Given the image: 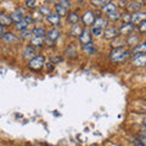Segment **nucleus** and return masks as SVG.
Returning a JSON list of instances; mask_svg holds the SVG:
<instances>
[{
	"instance_id": "obj_1",
	"label": "nucleus",
	"mask_w": 146,
	"mask_h": 146,
	"mask_svg": "<svg viewBox=\"0 0 146 146\" xmlns=\"http://www.w3.org/2000/svg\"><path fill=\"white\" fill-rule=\"evenodd\" d=\"M130 55H131V51H129V50H125L123 48H117L111 51L110 57H111V60L113 62H124L130 57Z\"/></svg>"
},
{
	"instance_id": "obj_2",
	"label": "nucleus",
	"mask_w": 146,
	"mask_h": 146,
	"mask_svg": "<svg viewBox=\"0 0 146 146\" xmlns=\"http://www.w3.org/2000/svg\"><path fill=\"white\" fill-rule=\"evenodd\" d=\"M45 65V58L43 55H36L35 57H33L32 60H29V63H28V67L31 70H34V71H38L40 70L43 66Z\"/></svg>"
},
{
	"instance_id": "obj_3",
	"label": "nucleus",
	"mask_w": 146,
	"mask_h": 146,
	"mask_svg": "<svg viewBox=\"0 0 146 146\" xmlns=\"http://www.w3.org/2000/svg\"><path fill=\"white\" fill-rule=\"evenodd\" d=\"M131 63L136 67H141V66H146V54H139L131 58Z\"/></svg>"
},
{
	"instance_id": "obj_4",
	"label": "nucleus",
	"mask_w": 146,
	"mask_h": 146,
	"mask_svg": "<svg viewBox=\"0 0 146 146\" xmlns=\"http://www.w3.org/2000/svg\"><path fill=\"white\" fill-rule=\"evenodd\" d=\"M48 35V38H46V43H54V42H56V40L60 38V31H58L57 28H52V29H50L49 31V33L46 34Z\"/></svg>"
},
{
	"instance_id": "obj_5",
	"label": "nucleus",
	"mask_w": 146,
	"mask_h": 146,
	"mask_svg": "<svg viewBox=\"0 0 146 146\" xmlns=\"http://www.w3.org/2000/svg\"><path fill=\"white\" fill-rule=\"evenodd\" d=\"M144 21H146V12H134L133 15H131V22L133 23H143Z\"/></svg>"
},
{
	"instance_id": "obj_6",
	"label": "nucleus",
	"mask_w": 146,
	"mask_h": 146,
	"mask_svg": "<svg viewBox=\"0 0 146 146\" xmlns=\"http://www.w3.org/2000/svg\"><path fill=\"white\" fill-rule=\"evenodd\" d=\"M133 31H134V25L131 23V22H129V23H123L121 26V28L118 29V32L123 35H129Z\"/></svg>"
},
{
	"instance_id": "obj_7",
	"label": "nucleus",
	"mask_w": 146,
	"mask_h": 146,
	"mask_svg": "<svg viewBox=\"0 0 146 146\" xmlns=\"http://www.w3.org/2000/svg\"><path fill=\"white\" fill-rule=\"evenodd\" d=\"M46 21L50 25H52L54 27H57L61 25V17L56 15V13H50V15L46 17Z\"/></svg>"
},
{
	"instance_id": "obj_8",
	"label": "nucleus",
	"mask_w": 146,
	"mask_h": 146,
	"mask_svg": "<svg viewBox=\"0 0 146 146\" xmlns=\"http://www.w3.org/2000/svg\"><path fill=\"white\" fill-rule=\"evenodd\" d=\"M94 21H95L94 12L93 11H85L84 15H83V22H84V25L90 26V25L94 23Z\"/></svg>"
},
{
	"instance_id": "obj_9",
	"label": "nucleus",
	"mask_w": 146,
	"mask_h": 146,
	"mask_svg": "<svg viewBox=\"0 0 146 146\" xmlns=\"http://www.w3.org/2000/svg\"><path fill=\"white\" fill-rule=\"evenodd\" d=\"M3 39H4V42H6L9 44H15V43H17L18 40H20V36H17L16 34L11 33V32H9V33L4 34Z\"/></svg>"
},
{
	"instance_id": "obj_10",
	"label": "nucleus",
	"mask_w": 146,
	"mask_h": 146,
	"mask_svg": "<svg viewBox=\"0 0 146 146\" xmlns=\"http://www.w3.org/2000/svg\"><path fill=\"white\" fill-rule=\"evenodd\" d=\"M79 40H80V43L85 45V44H88L91 42V34H90V32L88 29H85L82 32V34L79 35Z\"/></svg>"
},
{
	"instance_id": "obj_11",
	"label": "nucleus",
	"mask_w": 146,
	"mask_h": 146,
	"mask_svg": "<svg viewBox=\"0 0 146 146\" xmlns=\"http://www.w3.org/2000/svg\"><path fill=\"white\" fill-rule=\"evenodd\" d=\"M105 38L106 39H111V38H115L117 36L118 34V29L115 28V27H107L106 29H105Z\"/></svg>"
},
{
	"instance_id": "obj_12",
	"label": "nucleus",
	"mask_w": 146,
	"mask_h": 146,
	"mask_svg": "<svg viewBox=\"0 0 146 146\" xmlns=\"http://www.w3.org/2000/svg\"><path fill=\"white\" fill-rule=\"evenodd\" d=\"M94 27L96 28H100V29H104V28H107V20L104 17H98L95 18L94 21Z\"/></svg>"
},
{
	"instance_id": "obj_13",
	"label": "nucleus",
	"mask_w": 146,
	"mask_h": 146,
	"mask_svg": "<svg viewBox=\"0 0 146 146\" xmlns=\"http://www.w3.org/2000/svg\"><path fill=\"white\" fill-rule=\"evenodd\" d=\"M36 50L33 48V46H31V45H28V46H26L25 49V57L27 58V60H32L33 57L36 56Z\"/></svg>"
},
{
	"instance_id": "obj_14",
	"label": "nucleus",
	"mask_w": 146,
	"mask_h": 146,
	"mask_svg": "<svg viewBox=\"0 0 146 146\" xmlns=\"http://www.w3.org/2000/svg\"><path fill=\"white\" fill-rule=\"evenodd\" d=\"M0 25L4 26V27H7V26L12 25L11 17L9 15H6V13H0Z\"/></svg>"
},
{
	"instance_id": "obj_15",
	"label": "nucleus",
	"mask_w": 146,
	"mask_h": 146,
	"mask_svg": "<svg viewBox=\"0 0 146 146\" xmlns=\"http://www.w3.org/2000/svg\"><path fill=\"white\" fill-rule=\"evenodd\" d=\"M102 11H104V12H106V13L115 12V11H117V6H116L113 3H111V1H107V3L102 6Z\"/></svg>"
},
{
	"instance_id": "obj_16",
	"label": "nucleus",
	"mask_w": 146,
	"mask_h": 146,
	"mask_svg": "<svg viewBox=\"0 0 146 146\" xmlns=\"http://www.w3.org/2000/svg\"><path fill=\"white\" fill-rule=\"evenodd\" d=\"M143 3L141 1H131L129 5H128V10L129 11H134V12H139V10L143 7Z\"/></svg>"
},
{
	"instance_id": "obj_17",
	"label": "nucleus",
	"mask_w": 146,
	"mask_h": 146,
	"mask_svg": "<svg viewBox=\"0 0 146 146\" xmlns=\"http://www.w3.org/2000/svg\"><path fill=\"white\" fill-rule=\"evenodd\" d=\"M131 52H133L134 55L145 54L146 52V42L145 43H141V44H138L133 50H131Z\"/></svg>"
},
{
	"instance_id": "obj_18",
	"label": "nucleus",
	"mask_w": 146,
	"mask_h": 146,
	"mask_svg": "<svg viewBox=\"0 0 146 146\" xmlns=\"http://www.w3.org/2000/svg\"><path fill=\"white\" fill-rule=\"evenodd\" d=\"M44 42H45L44 38H40V36H34V38L31 40V46H33L34 49L35 48H40V46H43Z\"/></svg>"
},
{
	"instance_id": "obj_19",
	"label": "nucleus",
	"mask_w": 146,
	"mask_h": 146,
	"mask_svg": "<svg viewBox=\"0 0 146 146\" xmlns=\"http://www.w3.org/2000/svg\"><path fill=\"white\" fill-rule=\"evenodd\" d=\"M32 34H34V36H40V38H45L46 35V31L42 27H35V28L32 31Z\"/></svg>"
},
{
	"instance_id": "obj_20",
	"label": "nucleus",
	"mask_w": 146,
	"mask_h": 146,
	"mask_svg": "<svg viewBox=\"0 0 146 146\" xmlns=\"http://www.w3.org/2000/svg\"><path fill=\"white\" fill-rule=\"evenodd\" d=\"M83 49H84V51H86V52L90 54V55H93V54L96 52V48H95V45H94L93 42H90L88 44L83 45Z\"/></svg>"
},
{
	"instance_id": "obj_21",
	"label": "nucleus",
	"mask_w": 146,
	"mask_h": 146,
	"mask_svg": "<svg viewBox=\"0 0 146 146\" xmlns=\"http://www.w3.org/2000/svg\"><path fill=\"white\" fill-rule=\"evenodd\" d=\"M78 21H79V16H78V13H76V12H71V13H68V22H70L71 25H78Z\"/></svg>"
},
{
	"instance_id": "obj_22",
	"label": "nucleus",
	"mask_w": 146,
	"mask_h": 146,
	"mask_svg": "<svg viewBox=\"0 0 146 146\" xmlns=\"http://www.w3.org/2000/svg\"><path fill=\"white\" fill-rule=\"evenodd\" d=\"M55 9H56V15H58L60 17H65L67 15V9L61 6L60 4H57V5L55 6Z\"/></svg>"
},
{
	"instance_id": "obj_23",
	"label": "nucleus",
	"mask_w": 146,
	"mask_h": 146,
	"mask_svg": "<svg viewBox=\"0 0 146 146\" xmlns=\"http://www.w3.org/2000/svg\"><path fill=\"white\" fill-rule=\"evenodd\" d=\"M15 27H16V28L20 31V32H22V31H25V29H28V23H27L25 20H22V21H20V22H16Z\"/></svg>"
},
{
	"instance_id": "obj_24",
	"label": "nucleus",
	"mask_w": 146,
	"mask_h": 146,
	"mask_svg": "<svg viewBox=\"0 0 146 146\" xmlns=\"http://www.w3.org/2000/svg\"><path fill=\"white\" fill-rule=\"evenodd\" d=\"M82 32H83V29H82V27L79 25H74L73 26V28L71 29V35L73 36H78L82 34Z\"/></svg>"
},
{
	"instance_id": "obj_25",
	"label": "nucleus",
	"mask_w": 146,
	"mask_h": 146,
	"mask_svg": "<svg viewBox=\"0 0 146 146\" xmlns=\"http://www.w3.org/2000/svg\"><path fill=\"white\" fill-rule=\"evenodd\" d=\"M10 17H11V20H12V22H20V21H22L23 20V15L22 13H20L18 11H16V12H12L11 15H10Z\"/></svg>"
},
{
	"instance_id": "obj_26",
	"label": "nucleus",
	"mask_w": 146,
	"mask_h": 146,
	"mask_svg": "<svg viewBox=\"0 0 146 146\" xmlns=\"http://www.w3.org/2000/svg\"><path fill=\"white\" fill-rule=\"evenodd\" d=\"M107 17H108V20H111L113 22H116L118 21L121 18V13L118 12V11H115V12H111V13H107Z\"/></svg>"
},
{
	"instance_id": "obj_27",
	"label": "nucleus",
	"mask_w": 146,
	"mask_h": 146,
	"mask_svg": "<svg viewBox=\"0 0 146 146\" xmlns=\"http://www.w3.org/2000/svg\"><path fill=\"white\" fill-rule=\"evenodd\" d=\"M39 13H40V15H42V16H49L50 15V9L48 7V6H40L39 7Z\"/></svg>"
},
{
	"instance_id": "obj_28",
	"label": "nucleus",
	"mask_w": 146,
	"mask_h": 146,
	"mask_svg": "<svg viewBox=\"0 0 146 146\" xmlns=\"http://www.w3.org/2000/svg\"><path fill=\"white\" fill-rule=\"evenodd\" d=\"M20 36H21V38H23V39L31 38V36H32V31H29V29L22 31V32H21V34H20Z\"/></svg>"
},
{
	"instance_id": "obj_29",
	"label": "nucleus",
	"mask_w": 146,
	"mask_h": 146,
	"mask_svg": "<svg viewBox=\"0 0 146 146\" xmlns=\"http://www.w3.org/2000/svg\"><path fill=\"white\" fill-rule=\"evenodd\" d=\"M138 40H139L138 36L133 35V36H129V38H127V43L128 44H138Z\"/></svg>"
},
{
	"instance_id": "obj_30",
	"label": "nucleus",
	"mask_w": 146,
	"mask_h": 146,
	"mask_svg": "<svg viewBox=\"0 0 146 146\" xmlns=\"http://www.w3.org/2000/svg\"><path fill=\"white\" fill-rule=\"evenodd\" d=\"M38 1H34V0H31V1H26V6L29 7V9H35L38 6Z\"/></svg>"
},
{
	"instance_id": "obj_31",
	"label": "nucleus",
	"mask_w": 146,
	"mask_h": 146,
	"mask_svg": "<svg viewBox=\"0 0 146 146\" xmlns=\"http://www.w3.org/2000/svg\"><path fill=\"white\" fill-rule=\"evenodd\" d=\"M91 34L95 35V36H100L102 34V29L96 28V27H93V29H91Z\"/></svg>"
},
{
	"instance_id": "obj_32",
	"label": "nucleus",
	"mask_w": 146,
	"mask_h": 146,
	"mask_svg": "<svg viewBox=\"0 0 146 146\" xmlns=\"http://www.w3.org/2000/svg\"><path fill=\"white\" fill-rule=\"evenodd\" d=\"M121 18H123L124 23H129V21H131V15L130 13H123V15L121 16Z\"/></svg>"
},
{
	"instance_id": "obj_33",
	"label": "nucleus",
	"mask_w": 146,
	"mask_h": 146,
	"mask_svg": "<svg viewBox=\"0 0 146 146\" xmlns=\"http://www.w3.org/2000/svg\"><path fill=\"white\" fill-rule=\"evenodd\" d=\"M61 6H63L65 9H68V7H71V1H65V0H62V1L58 3Z\"/></svg>"
},
{
	"instance_id": "obj_34",
	"label": "nucleus",
	"mask_w": 146,
	"mask_h": 146,
	"mask_svg": "<svg viewBox=\"0 0 146 146\" xmlns=\"http://www.w3.org/2000/svg\"><path fill=\"white\" fill-rule=\"evenodd\" d=\"M107 1H91V4H94V6H104Z\"/></svg>"
},
{
	"instance_id": "obj_35",
	"label": "nucleus",
	"mask_w": 146,
	"mask_h": 146,
	"mask_svg": "<svg viewBox=\"0 0 146 146\" xmlns=\"http://www.w3.org/2000/svg\"><path fill=\"white\" fill-rule=\"evenodd\" d=\"M140 31L141 32H146V21H144L143 23L140 25Z\"/></svg>"
},
{
	"instance_id": "obj_36",
	"label": "nucleus",
	"mask_w": 146,
	"mask_h": 146,
	"mask_svg": "<svg viewBox=\"0 0 146 146\" xmlns=\"http://www.w3.org/2000/svg\"><path fill=\"white\" fill-rule=\"evenodd\" d=\"M4 34H5L4 33V26L0 25V36H4Z\"/></svg>"
},
{
	"instance_id": "obj_37",
	"label": "nucleus",
	"mask_w": 146,
	"mask_h": 146,
	"mask_svg": "<svg viewBox=\"0 0 146 146\" xmlns=\"http://www.w3.org/2000/svg\"><path fill=\"white\" fill-rule=\"evenodd\" d=\"M141 141H143V145L146 146V136H143V138H141Z\"/></svg>"
},
{
	"instance_id": "obj_38",
	"label": "nucleus",
	"mask_w": 146,
	"mask_h": 146,
	"mask_svg": "<svg viewBox=\"0 0 146 146\" xmlns=\"http://www.w3.org/2000/svg\"><path fill=\"white\" fill-rule=\"evenodd\" d=\"M144 124L146 125V118H145V119H144Z\"/></svg>"
}]
</instances>
